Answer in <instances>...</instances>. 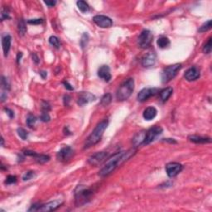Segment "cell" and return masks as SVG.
Returning a JSON list of instances; mask_svg holds the SVG:
<instances>
[{
	"label": "cell",
	"instance_id": "6da1fadb",
	"mask_svg": "<svg viewBox=\"0 0 212 212\" xmlns=\"http://www.w3.org/2000/svg\"><path fill=\"white\" fill-rule=\"evenodd\" d=\"M135 153H136V150L134 148H132L126 152H119V153L114 154L111 158L107 159L104 166L99 172V175L101 177L109 176V174H111L118 167L122 165L123 163L129 160L132 156L134 155Z\"/></svg>",
	"mask_w": 212,
	"mask_h": 212
},
{
	"label": "cell",
	"instance_id": "7a4b0ae2",
	"mask_svg": "<svg viewBox=\"0 0 212 212\" xmlns=\"http://www.w3.org/2000/svg\"><path fill=\"white\" fill-rule=\"evenodd\" d=\"M109 122L108 120H103L100 123H99L96 127L95 128V129L92 131L90 136L87 138V139L86 140L85 145H84V148H89V147H92L94 145H95L96 143H98L100 142V140L101 139V138L103 136L104 133L105 131V129L108 127Z\"/></svg>",
	"mask_w": 212,
	"mask_h": 212
},
{
	"label": "cell",
	"instance_id": "3957f363",
	"mask_svg": "<svg viewBox=\"0 0 212 212\" xmlns=\"http://www.w3.org/2000/svg\"><path fill=\"white\" fill-rule=\"evenodd\" d=\"M134 90V80L129 78L122 83L116 92V98L119 101H124L129 98Z\"/></svg>",
	"mask_w": 212,
	"mask_h": 212
},
{
	"label": "cell",
	"instance_id": "277c9868",
	"mask_svg": "<svg viewBox=\"0 0 212 212\" xmlns=\"http://www.w3.org/2000/svg\"><path fill=\"white\" fill-rule=\"evenodd\" d=\"M93 195V192L91 189L86 188L85 186H79L75 190V205L77 206H81L83 205L88 203Z\"/></svg>",
	"mask_w": 212,
	"mask_h": 212
},
{
	"label": "cell",
	"instance_id": "5b68a950",
	"mask_svg": "<svg viewBox=\"0 0 212 212\" xmlns=\"http://www.w3.org/2000/svg\"><path fill=\"white\" fill-rule=\"evenodd\" d=\"M181 68V64L180 63H176V64H174V65L168 66L167 67H166L163 69V72H162V75H161V78H162V82L163 84L165 83H167L169 81H171L172 79H173Z\"/></svg>",
	"mask_w": 212,
	"mask_h": 212
},
{
	"label": "cell",
	"instance_id": "8992f818",
	"mask_svg": "<svg viewBox=\"0 0 212 212\" xmlns=\"http://www.w3.org/2000/svg\"><path fill=\"white\" fill-rule=\"evenodd\" d=\"M62 205V201L57 200V201H50L47 204L40 205V206H36L34 205L32 206V208L28 210L29 211H52V210H56L57 208H59Z\"/></svg>",
	"mask_w": 212,
	"mask_h": 212
},
{
	"label": "cell",
	"instance_id": "52a82bcc",
	"mask_svg": "<svg viewBox=\"0 0 212 212\" xmlns=\"http://www.w3.org/2000/svg\"><path fill=\"white\" fill-rule=\"evenodd\" d=\"M163 133V129L159 126H154L146 131L144 141L142 145H147L157 138Z\"/></svg>",
	"mask_w": 212,
	"mask_h": 212
},
{
	"label": "cell",
	"instance_id": "ba28073f",
	"mask_svg": "<svg viewBox=\"0 0 212 212\" xmlns=\"http://www.w3.org/2000/svg\"><path fill=\"white\" fill-rule=\"evenodd\" d=\"M153 36L152 32L149 30H143V31L140 33L138 39V46L141 48H147L151 45L152 41H153Z\"/></svg>",
	"mask_w": 212,
	"mask_h": 212
},
{
	"label": "cell",
	"instance_id": "9c48e42d",
	"mask_svg": "<svg viewBox=\"0 0 212 212\" xmlns=\"http://www.w3.org/2000/svg\"><path fill=\"white\" fill-rule=\"evenodd\" d=\"M109 158V154L107 152H98L91 156L88 159V163L92 166L97 167Z\"/></svg>",
	"mask_w": 212,
	"mask_h": 212
},
{
	"label": "cell",
	"instance_id": "30bf717a",
	"mask_svg": "<svg viewBox=\"0 0 212 212\" xmlns=\"http://www.w3.org/2000/svg\"><path fill=\"white\" fill-rule=\"evenodd\" d=\"M74 155V150L70 147H64L57 153V160L62 163H66L70 160Z\"/></svg>",
	"mask_w": 212,
	"mask_h": 212
},
{
	"label": "cell",
	"instance_id": "8fae6325",
	"mask_svg": "<svg viewBox=\"0 0 212 212\" xmlns=\"http://www.w3.org/2000/svg\"><path fill=\"white\" fill-rule=\"evenodd\" d=\"M94 23L102 28H109L113 25V21L111 18L104 15H96L93 18Z\"/></svg>",
	"mask_w": 212,
	"mask_h": 212
},
{
	"label": "cell",
	"instance_id": "7c38bea8",
	"mask_svg": "<svg viewBox=\"0 0 212 212\" xmlns=\"http://www.w3.org/2000/svg\"><path fill=\"white\" fill-rule=\"evenodd\" d=\"M182 165L178 163H170L166 165V172L169 177L177 176L182 170Z\"/></svg>",
	"mask_w": 212,
	"mask_h": 212
},
{
	"label": "cell",
	"instance_id": "4fadbf2b",
	"mask_svg": "<svg viewBox=\"0 0 212 212\" xmlns=\"http://www.w3.org/2000/svg\"><path fill=\"white\" fill-rule=\"evenodd\" d=\"M158 92V90L157 88H144L140 91L138 95V100L139 102H144L147 100L148 99L151 98L152 96L155 95Z\"/></svg>",
	"mask_w": 212,
	"mask_h": 212
},
{
	"label": "cell",
	"instance_id": "5bb4252c",
	"mask_svg": "<svg viewBox=\"0 0 212 212\" xmlns=\"http://www.w3.org/2000/svg\"><path fill=\"white\" fill-rule=\"evenodd\" d=\"M141 63H142V66L143 67L148 68L153 66L156 63L155 53L152 52H147V53H146V54L142 57Z\"/></svg>",
	"mask_w": 212,
	"mask_h": 212
},
{
	"label": "cell",
	"instance_id": "9a60e30c",
	"mask_svg": "<svg viewBox=\"0 0 212 212\" xmlns=\"http://www.w3.org/2000/svg\"><path fill=\"white\" fill-rule=\"evenodd\" d=\"M95 100V96L94 95L90 92H81L78 96L77 104L80 106H83Z\"/></svg>",
	"mask_w": 212,
	"mask_h": 212
},
{
	"label": "cell",
	"instance_id": "2e32d148",
	"mask_svg": "<svg viewBox=\"0 0 212 212\" xmlns=\"http://www.w3.org/2000/svg\"><path fill=\"white\" fill-rule=\"evenodd\" d=\"M98 76L106 82H109L112 77L109 66L106 65L101 66L98 70Z\"/></svg>",
	"mask_w": 212,
	"mask_h": 212
},
{
	"label": "cell",
	"instance_id": "e0dca14e",
	"mask_svg": "<svg viewBox=\"0 0 212 212\" xmlns=\"http://www.w3.org/2000/svg\"><path fill=\"white\" fill-rule=\"evenodd\" d=\"M184 77L187 81H194L200 77V70L196 66H192L186 70Z\"/></svg>",
	"mask_w": 212,
	"mask_h": 212
},
{
	"label": "cell",
	"instance_id": "ac0fdd59",
	"mask_svg": "<svg viewBox=\"0 0 212 212\" xmlns=\"http://www.w3.org/2000/svg\"><path fill=\"white\" fill-rule=\"evenodd\" d=\"M11 41H12V37H11L10 35H8V34L3 35V37H2V46H3L4 57H7L8 52H9L11 47Z\"/></svg>",
	"mask_w": 212,
	"mask_h": 212
},
{
	"label": "cell",
	"instance_id": "d6986e66",
	"mask_svg": "<svg viewBox=\"0 0 212 212\" xmlns=\"http://www.w3.org/2000/svg\"><path fill=\"white\" fill-rule=\"evenodd\" d=\"M157 114H158V111H157L156 108H154L153 106H151V107H147V109L143 111L142 116H143V118H144L146 120H148V121H149V120H152V119H154L156 117V115H157Z\"/></svg>",
	"mask_w": 212,
	"mask_h": 212
},
{
	"label": "cell",
	"instance_id": "ffe728a7",
	"mask_svg": "<svg viewBox=\"0 0 212 212\" xmlns=\"http://www.w3.org/2000/svg\"><path fill=\"white\" fill-rule=\"evenodd\" d=\"M188 140L190 142H194V143H210L211 142V139L210 138L201 137L197 135H190L188 137Z\"/></svg>",
	"mask_w": 212,
	"mask_h": 212
},
{
	"label": "cell",
	"instance_id": "44dd1931",
	"mask_svg": "<svg viewBox=\"0 0 212 212\" xmlns=\"http://www.w3.org/2000/svg\"><path fill=\"white\" fill-rule=\"evenodd\" d=\"M172 93H173V90L171 87H167V88L162 90L159 92V96H160L161 100L163 101V102H166L168 99L171 97Z\"/></svg>",
	"mask_w": 212,
	"mask_h": 212
},
{
	"label": "cell",
	"instance_id": "7402d4cb",
	"mask_svg": "<svg viewBox=\"0 0 212 212\" xmlns=\"http://www.w3.org/2000/svg\"><path fill=\"white\" fill-rule=\"evenodd\" d=\"M145 135H146V132L145 131L138 133L137 134L135 135L134 138H133V143L134 145V147H138V146L142 145L143 141H144Z\"/></svg>",
	"mask_w": 212,
	"mask_h": 212
},
{
	"label": "cell",
	"instance_id": "603a6c76",
	"mask_svg": "<svg viewBox=\"0 0 212 212\" xmlns=\"http://www.w3.org/2000/svg\"><path fill=\"white\" fill-rule=\"evenodd\" d=\"M157 44H158V47H160L162 49L163 48H167L169 47L170 45V40L167 37V36H161L158 39L157 41Z\"/></svg>",
	"mask_w": 212,
	"mask_h": 212
},
{
	"label": "cell",
	"instance_id": "cb8c5ba5",
	"mask_svg": "<svg viewBox=\"0 0 212 212\" xmlns=\"http://www.w3.org/2000/svg\"><path fill=\"white\" fill-rule=\"evenodd\" d=\"M18 33L21 36H23L25 35L27 32V27H26V23L24 22L23 19H20L18 21Z\"/></svg>",
	"mask_w": 212,
	"mask_h": 212
},
{
	"label": "cell",
	"instance_id": "d4e9b609",
	"mask_svg": "<svg viewBox=\"0 0 212 212\" xmlns=\"http://www.w3.org/2000/svg\"><path fill=\"white\" fill-rule=\"evenodd\" d=\"M77 7L79 8V10L82 13H87L90 11V7H89L88 3L85 2V1H82V0H80V1H77Z\"/></svg>",
	"mask_w": 212,
	"mask_h": 212
},
{
	"label": "cell",
	"instance_id": "484cf974",
	"mask_svg": "<svg viewBox=\"0 0 212 212\" xmlns=\"http://www.w3.org/2000/svg\"><path fill=\"white\" fill-rule=\"evenodd\" d=\"M33 158H35V160H36V163H41V164L47 163V162H48V161L50 160L49 156L44 155V154H37V153H36Z\"/></svg>",
	"mask_w": 212,
	"mask_h": 212
},
{
	"label": "cell",
	"instance_id": "4316f807",
	"mask_svg": "<svg viewBox=\"0 0 212 212\" xmlns=\"http://www.w3.org/2000/svg\"><path fill=\"white\" fill-rule=\"evenodd\" d=\"M111 100H112L111 95L109 93L105 94V95H104L101 98L100 104L103 106H107V105H109V104H110Z\"/></svg>",
	"mask_w": 212,
	"mask_h": 212
},
{
	"label": "cell",
	"instance_id": "83f0119b",
	"mask_svg": "<svg viewBox=\"0 0 212 212\" xmlns=\"http://www.w3.org/2000/svg\"><path fill=\"white\" fill-rule=\"evenodd\" d=\"M211 50L212 38L211 37H210V38L208 39V41H207L206 43V44L204 45V47H203V52H204L205 54H210V53L211 52Z\"/></svg>",
	"mask_w": 212,
	"mask_h": 212
},
{
	"label": "cell",
	"instance_id": "f1b7e54d",
	"mask_svg": "<svg viewBox=\"0 0 212 212\" xmlns=\"http://www.w3.org/2000/svg\"><path fill=\"white\" fill-rule=\"evenodd\" d=\"M49 43L54 47H56V48H59V47H61V41H60L59 38L57 37L56 36H50Z\"/></svg>",
	"mask_w": 212,
	"mask_h": 212
},
{
	"label": "cell",
	"instance_id": "f546056e",
	"mask_svg": "<svg viewBox=\"0 0 212 212\" xmlns=\"http://www.w3.org/2000/svg\"><path fill=\"white\" fill-rule=\"evenodd\" d=\"M36 118L34 115H32V114H29L28 116V118H27V120H26V123H27V125L29 127V128H32V127L35 125V124H36Z\"/></svg>",
	"mask_w": 212,
	"mask_h": 212
},
{
	"label": "cell",
	"instance_id": "4dcf8cb0",
	"mask_svg": "<svg viewBox=\"0 0 212 212\" xmlns=\"http://www.w3.org/2000/svg\"><path fill=\"white\" fill-rule=\"evenodd\" d=\"M18 136L23 140H27L28 138V133L23 128H18Z\"/></svg>",
	"mask_w": 212,
	"mask_h": 212
},
{
	"label": "cell",
	"instance_id": "1f68e13d",
	"mask_svg": "<svg viewBox=\"0 0 212 212\" xmlns=\"http://www.w3.org/2000/svg\"><path fill=\"white\" fill-rule=\"evenodd\" d=\"M211 28V20H208L199 28L200 32H205Z\"/></svg>",
	"mask_w": 212,
	"mask_h": 212
},
{
	"label": "cell",
	"instance_id": "d6a6232c",
	"mask_svg": "<svg viewBox=\"0 0 212 212\" xmlns=\"http://www.w3.org/2000/svg\"><path fill=\"white\" fill-rule=\"evenodd\" d=\"M88 41H89L88 34L87 33L83 34L82 37H81V40H80V45H81L82 48L86 47V45H87V43H88Z\"/></svg>",
	"mask_w": 212,
	"mask_h": 212
},
{
	"label": "cell",
	"instance_id": "836d02e7",
	"mask_svg": "<svg viewBox=\"0 0 212 212\" xmlns=\"http://www.w3.org/2000/svg\"><path fill=\"white\" fill-rule=\"evenodd\" d=\"M34 176H35V172L32 171H29L24 174L23 176V181H28V180H31Z\"/></svg>",
	"mask_w": 212,
	"mask_h": 212
},
{
	"label": "cell",
	"instance_id": "e575fe53",
	"mask_svg": "<svg viewBox=\"0 0 212 212\" xmlns=\"http://www.w3.org/2000/svg\"><path fill=\"white\" fill-rule=\"evenodd\" d=\"M1 82H2V86L5 90H9L10 89V84L8 82V79L4 76H2V80H1Z\"/></svg>",
	"mask_w": 212,
	"mask_h": 212
},
{
	"label": "cell",
	"instance_id": "d590c367",
	"mask_svg": "<svg viewBox=\"0 0 212 212\" xmlns=\"http://www.w3.org/2000/svg\"><path fill=\"white\" fill-rule=\"evenodd\" d=\"M16 181H17V177L15 176H13V175H9L6 179L5 183L7 185H11V184L15 183Z\"/></svg>",
	"mask_w": 212,
	"mask_h": 212
},
{
	"label": "cell",
	"instance_id": "8d00e7d4",
	"mask_svg": "<svg viewBox=\"0 0 212 212\" xmlns=\"http://www.w3.org/2000/svg\"><path fill=\"white\" fill-rule=\"evenodd\" d=\"M41 121L43 122H48L50 120V116L48 114V112H42V114L41 115Z\"/></svg>",
	"mask_w": 212,
	"mask_h": 212
},
{
	"label": "cell",
	"instance_id": "74e56055",
	"mask_svg": "<svg viewBox=\"0 0 212 212\" xmlns=\"http://www.w3.org/2000/svg\"><path fill=\"white\" fill-rule=\"evenodd\" d=\"M9 18V13H8V11H7V9H3L2 10V13H1V20L3 21L5 19H8Z\"/></svg>",
	"mask_w": 212,
	"mask_h": 212
},
{
	"label": "cell",
	"instance_id": "f35d334b",
	"mask_svg": "<svg viewBox=\"0 0 212 212\" xmlns=\"http://www.w3.org/2000/svg\"><path fill=\"white\" fill-rule=\"evenodd\" d=\"M28 23L30 24H34V25H36V24H41L43 23V20L41 18H38V19H31V20H28Z\"/></svg>",
	"mask_w": 212,
	"mask_h": 212
},
{
	"label": "cell",
	"instance_id": "ab89813d",
	"mask_svg": "<svg viewBox=\"0 0 212 212\" xmlns=\"http://www.w3.org/2000/svg\"><path fill=\"white\" fill-rule=\"evenodd\" d=\"M5 111H6V114H8L10 119L14 118V112H13V110H11V109H8V108H5Z\"/></svg>",
	"mask_w": 212,
	"mask_h": 212
},
{
	"label": "cell",
	"instance_id": "60d3db41",
	"mask_svg": "<svg viewBox=\"0 0 212 212\" xmlns=\"http://www.w3.org/2000/svg\"><path fill=\"white\" fill-rule=\"evenodd\" d=\"M44 3L45 4L48 6L49 8H52V7H54V6L56 5L57 2H56V1H45Z\"/></svg>",
	"mask_w": 212,
	"mask_h": 212
},
{
	"label": "cell",
	"instance_id": "b9f144b4",
	"mask_svg": "<svg viewBox=\"0 0 212 212\" xmlns=\"http://www.w3.org/2000/svg\"><path fill=\"white\" fill-rule=\"evenodd\" d=\"M63 84H64V86H65V88L67 89V90H69V91H73V90H74L73 86H71V85H70V84H69L67 81H64V82H63Z\"/></svg>",
	"mask_w": 212,
	"mask_h": 212
},
{
	"label": "cell",
	"instance_id": "7bdbcfd3",
	"mask_svg": "<svg viewBox=\"0 0 212 212\" xmlns=\"http://www.w3.org/2000/svg\"><path fill=\"white\" fill-rule=\"evenodd\" d=\"M32 59H33V61H34V62L36 63V64H38V62H39V58H38V57L36 56V53H33V54L32 55Z\"/></svg>",
	"mask_w": 212,
	"mask_h": 212
},
{
	"label": "cell",
	"instance_id": "ee69618b",
	"mask_svg": "<svg viewBox=\"0 0 212 212\" xmlns=\"http://www.w3.org/2000/svg\"><path fill=\"white\" fill-rule=\"evenodd\" d=\"M70 100V97L69 95H65L64 96V104L66 105H68V103Z\"/></svg>",
	"mask_w": 212,
	"mask_h": 212
},
{
	"label": "cell",
	"instance_id": "f6af8a7d",
	"mask_svg": "<svg viewBox=\"0 0 212 212\" xmlns=\"http://www.w3.org/2000/svg\"><path fill=\"white\" fill-rule=\"evenodd\" d=\"M22 57H23V53H22V52H18V57H17V62H18V64L20 63V61H21Z\"/></svg>",
	"mask_w": 212,
	"mask_h": 212
},
{
	"label": "cell",
	"instance_id": "bcb514c9",
	"mask_svg": "<svg viewBox=\"0 0 212 212\" xmlns=\"http://www.w3.org/2000/svg\"><path fill=\"white\" fill-rule=\"evenodd\" d=\"M40 75L42 77V79H45L47 76V73L46 71H44V70H41V71H40Z\"/></svg>",
	"mask_w": 212,
	"mask_h": 212
},
{
	"label": "cell",
	"instance_id": "7dc6e473",
	"mask_svg": "<svg viewBox=\"0 0 212 212\" xmlns=\"http://www.w3.org/2000/svg\"><path fill=\"white\" fill-rule=\"evenodd\" d=\"M7 99V94L5 93V92H3V93L1 94V100L4 101Z\"/></svg>",
	"mask_w": 212,
	"mask_h": 212
}]
</instances>
